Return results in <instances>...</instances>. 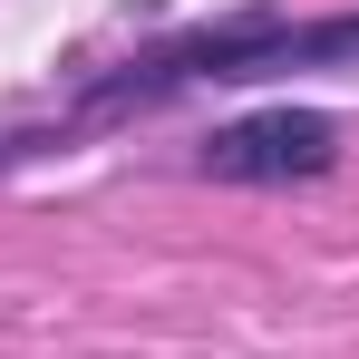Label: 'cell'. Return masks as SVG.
Wrapping results in <instances>:
<instances>
[{"mask_svg":"<svg viewBox=\"0 0 359 359\" xmlns=\"http://www.w3.org/2000/svg\"><path fill=\"white\" fill-rule=\"evenodd\" d=\"M301 59H359V20H224V29H194V39H165L156 59H126L117 78L88 88V117H117V107H146L165 88H204V78H272V68H301Z\"/></svg>","mask_w":359,"mask_h":359,"instance_id":"obj_1","label":"cell"},{"mask_svg":"<svg viewBox=\"0 0 359 359\" xmlns=\"http://www.w3.org/2000/svg\"><path fill=\"white\" fill-rule=\"evenodd\" d=\"M340 165V117L320 107H262L204 136V175L214 184H311Z\"/></svg>","mask_w":359,"mask_h":359,"instance_id":"obj_2","label":"cell"}]
</instances>
